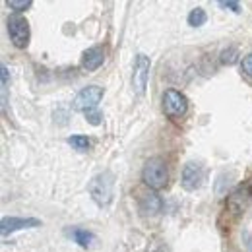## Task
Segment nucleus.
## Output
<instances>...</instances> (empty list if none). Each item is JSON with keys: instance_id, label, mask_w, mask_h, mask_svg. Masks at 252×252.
<instances>
[{"instance_id": "20e7f679", "label": "nucleus", "mask_w": 252, "mask_h": 252, "mask_svg": "<svg viewBox=\"0 0 252 252\" xmlns=\"http://www.w3.org/2000/svg\"><path fill=\"white\" fill-rule=\"evenodd\" d=\"M163 111L169 119H181L189 113V99L187 95L177 90H167L163 94Z\"/></svg>"}, {"instance_id": "f8f14e48", "label": "nucleus", "mask_w": 252, "mask_h": 252, "mask_svg": "<svg viewBox=\"0 0 252 252\" xmlns=\"http://www.w3.org/2000/svg\"><path fill=\"white\" fill-rule=\"evenodd\" d=\"M70 237L74 239V243H78L82 249H90L95 243V235L86 231V229H72L70 231Z\"/></svg>"}, {"instance_id": "6ab92c4d", "label": "nucleus", "mask_w": 252, "mask_h": 252, "mask_svg": "<svg viewBox=\"0 0 252 252\" xmlns=\"http://www.w3.org/2000/svg\"><path fill=\"white\" fill-rule=\"evenodd\" d=\"M221 8H227V10H231V12H235V14H241V4L239 2H233V0H221L220 2Z\"/></svg>"}, {"instance_id": "1a4fd4ad", "label": "nucleus", "mask_w": 252, "mask_h": 252, "mask_svg": "<svg viewBox=\"0 0 252 252\" xmlns=\"http://www.w3.org/2000/svg\"><path fill=\"white\" fill-rule=\"evenodd\" d=\"M41 221L35 218H2L0 221V231L2 237H6L8 233L20 231V229H30V227H39Z\"/></svg>"}, {"instance_id": "7ed1b4c3", "label": "nucleus", "mask_w": 252, "mask_h": 252, "mask_svg": "<svg viewBox=\"0 0 252 252\" xmlns=\"http://www.w3.org/2000/svg\"><path fill=\"white\" fill-rule=\"evenodd\" d=\"M8 35L16 49H26L30 43V24L22 14H12L8 18Z\"/></svg>"}, {"instance_id": "39448f33", "label": "nucleus", "mask_w": 252, "mask_h": 252, "mask_svg": "<svg viewBox=\"0 0 252 252\" xmlns=\"http://www.w3.org/2000/svg\"><path fill=\"white\" fill-rule=\"evenodd\" d=\"M103 95H105V90L101 86H88V88L78 92V95L72 101V107H74V111H80V113H86L90 109H97Z\"/></svg>"}, {"instance_id": "f3484780", "label": "nucleus", "mask_w": 252, "mask_h": 252, "mask_svg": "<svg viewBox=\"0 0 252 252\" xmlns=\"http://www.w3.org/2000/svg\"><path fill=\"white\" fill-rule=\"evenodd\" d=\"M84 115H86V121H88L90 125H94V126L101 125V119H103V115L99 113V109H90V111H86Z\"/></svg>"}, {"instance_id": "4468645a", "label": "nucleus", "mask_w": 252, "mask_h": 252, "mask_svg": "<svg viewBox=\"0 0 252 252\" xmlns=\"http://www.w3.org/2000/svg\"><path fill=\"white\" fill-rule=\"evenodd\" d=\"M76 152H88L90 150V138L88 136H82V134H74L66 140Z\"/></svg>"}, {"instance_id": "6e6552de", "label": "nucleus", "mask_w": 252, "mask_h": 252, "mask_svg": "<svg viewBox=\"0 0 252 252\" xmlns=\"http://www.w3.org/2000/svg\"><path fill=\"white\" fill-rule=\"evenodd\" d=\"M202 183H204V169H202V165H198V163H194V161L187 163L185 169H183V175H181V185H183V189L192 192V190L200 189Z\"/></svg>"}, {"instance_id": "2eb2a0df", "label": "nucleus", "mask_w": 252, "mask_h": 252, "mask_svg": "<svg viewBox=\"0 0 252 252\" xmlns=\"http://www.w3.org/2000/svg\"><path fill=\"white\" fill-rule=\"evenodd\" d=\"M237 61H239V49L237 47H229V49H225L221 53V64L231 66V64H235Z\"/></svg>"}, {"instance_id": "0eeeda50", "label": "nucleus", "mask_w": 252, "mask_h": 252, "mask_svg": "<svg viewBox=\"0 0 252 252\" xmlns=\"http://www.w3.org/2000/svg\"><path fill=\"white\" fill-rule=\"evenodd\" d=\"M150 59L146 55H138L134 61V72H132V86L136 90V94H144L146 86H148V78H150Z\"/></svg>"}, {"instance_id": "ddd939ff", "label": "nucleus", "mask_w": 252, "mask_h": 252, "mask_svg": "<svg viewBox=\"0 0 252 252\" xmlns=\"http://www.w3.org/2000/svg\"><path fill=\"white\" fill-rule=\"evenodd\" d=\"M206 20H208V14H206L204 8H194V10H190L189 18H187L189 26H192V28H200V26H204Z\"/></svg>"}, {"instance_id": "f03ea898", "label": "nucleus", "mask_w": 252, "mask_h": 252, "mask_svg": "<svg viewBox=\"0 0 252 252\" xmlns=\"http://www.w3.org/2000/svg\"><path fill=\"white\" fill-rule=\"evenodd\" d=\"M113 187H115L113 175L109 171H105V173H99L97 177L92 179V183L88 185V190H90V194H92L95 204L105 208L113 200Z\"/></svg>"}, {"instance_id": "9d476101", "label": "nucleus", "mask_w": 252, "mask_h": 252, "mask_svg": "<svg viewBox=\"0 0 252 252\" xmlns=\"http://www.w3.org/2000/svg\"><path fill=\"white\" fill-rule=\"evenodd\" d=\"M161 208H163V200H161V196L156 190L142 194L140 200H138V210L144 216H156V214L161 212Z\"/></svg>"}, {"instance_id": "a211bd4d", "label": "nucleus", "mask_w": 252, "mask_h": 252, "mask_svg": "<svg viewBox=\"0 0 252 252\" xmlns=\"http://www.w3.org/2000/svg\"><path fill=\"white\" fill-rule=\"evenodd\" d=\"M241 68H243V72H245L249 78H252V55H247V57H243Z\"/></svg>"}, {"instance_id": "aec40b11", "label": "nucleus", "mask_w": 252, "mask_h": 252, "mask_svg": "<svg viewBox=\"0 0 252 252\" xmlns=\"http://www.w3.org/2000/svg\"><path fill=\"white\" fill-rule=\"evenodd\" d=\"M243 241H245V247L249 249V252H252V235L251 233L245 231V233H243Z\"/></svg>"}, {"instance_id": "f257e3e1", "label": "nucleus", "mask_w": 252, "mask_h": 252, "mask_svg": "<svg viewBox=\"0 0 252 252\" xmlns=\"http://www.w3.org/2000/svg\"><path fill=\"white\" fill-rule=\"evenodd\" d=\"M142 181L152 190H161L169 183V171L167 165L161 158H152L146 161L142 169Z\"/></svg>"}, {"instance_id": "dca6fc26", "label": "nucleus", "mask_w": 252, "mask_h": 252, "mask_svg": "<svg viewBox=\"0 0 252 252\" xmlns=\"http://www.w3.org/2000/svg\"><path fill=\"white\" fill-rule=\"evenodd\" d=\"M32 0H8L6 2V6L10 8V10H14V12H24V10H28V8H32Z\"/></svg>"}, {"instance_id": "423d86ee", "label": "nucleus", "mask_w": 252, "mask_h": 252, "mask_svg": "<svg viewBox=\"0 0 252 252\" xmlns=\"http://www.w3.org/2000/svg\"><path fill=\"white\" fill-rule=\"evenodd\" d=\"M251 200H252V187L251 185H243V187L235 189L227 196V208L225 210L229 214H233L235 218H239V216L245 214V210L251 204Z\"/></svg>"}, {"instance_id": "9b49d317", "label": "nucleus", "mask_w": 252, "mask_h": 252, "mask_svg": "<svg viewBox=\"0 0 252 252\" xmlns=\"http://www.w3.org/2000/svg\"><path fill=\"white\" fill-rule=\"evenodd\" d=\"M103 63H105V51H103L101 47H92V49H88V51L84 53V57H82V66H84V70H88V72L97 70Z\"/></svg>"}]
</instances>
